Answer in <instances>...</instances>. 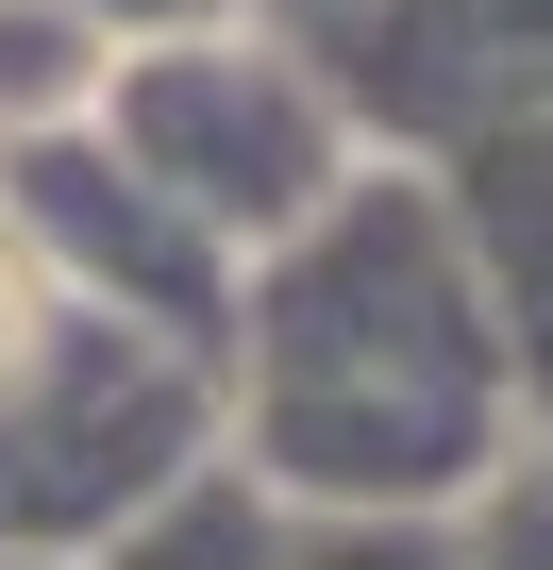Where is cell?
Wrapping results in <instances>:
<instances>
[{
    "label": "cell",
    "instance_id": "cell-1",
    "mask_svg": "<svg viewBox=\"0 0 553 570\" xmlns=\"http://www.w3.org/2000/svg\"><path fill=\"white\" fill-rule=\"evenodd\" d=\"M0 336H18V285H0Z\"/></svg>",
    "mask_w": 553,
    "mask_h": 570
}]
</instances>
